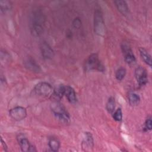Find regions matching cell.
I'll use <instances>...</instances> for the list:
<instances>
[{"mask_svg":"<svg viewBox=\"0 0 152 152\" xmlns=\"http://www.w3.org/2000/svg\"><path fill=\"white\" fill-rule=\"evenodd\" d=\"M126 70L124 67H120L115 72V78L118 81H122L125 77Z\"/></svg>","mask_w":152,"mask_h":152,"instance_id":"21","label":"cell"},{"mask_svg":"<svg viewBox=\"0 0 152 152\" xmlns=\"http://www.w3.org/2000/svg\"><path fill=\"white\" fill-rule=\"evenodd\" d=\"M65 96H66L68 101L70 103H76L77 102V98L76 96V93L74 89L69 86H66L65 87Z\"/></svg>","mask_w":152,"mask_h":152,"instance_id":"13","label":"cell"},{"mask_svg":"<svg viewBox=\"0 0 152 152\" xmlns=\"http://www.w3.org/2000/svg\"><path fill=\"white\" fill-rule=\"evenodd\" d=\"M65 87L66 86L64 84H59L53 89L52 96L53 97L55 100H59L62 98L65 95Z\"/></svg>","mask_w":152,"mask_h":152,"instance_id":"14","label":"cell"},{"mask_svg":"<svg viewBox=\"0 0 152 152\" xmlns=\"http://www.w3.org/2000/svg\"><path fill=\"white\" fill-rule=\"evenodd\" d=\"M50 109L55 116L65 124L70 122V116L65 106L58 100H54L50 104Z\"/></svg>","mask_w":152,"mask_h":152,"instance_id":"2","label":"cell"},{"mask_svg":"<svg viewBox=\"0 0 152 152\" xmlns=\"http://www.w3.org/2000/svg\"><path fill=\"white\" fill-rule=\"evenodd\" d=\"M12 8V4L7 0H2L0 1V10L1 13H5Z\"/></svg>","mask_w":152,"mask_h":152,"instance_id":"20","label":"cell"},{"mask_svg":"<svg viewBox=\"0 0 152 152\" xmlns=\"http://www.w3.org/2000/svg\"><path fill=\"white\" fill-rule=\"evenodd\" d=\"M53 88L52 86L47 82H40L35 85L33 88L34 93L42 97H48L52 94Z\"/></svg>","mask_w":152,"mask_h":152,"instance_id":"5","label":"cell"},{"mask_svg":"<svg viewBox=\"0 0 152 152\" xmlns=\"http://www.w3.org/2000/svg\"><path fill=\"white\" fill-rule=\"evenodd\" d=\"M135 77L140 87L145 86L148 82V74L146 69L141 66H137L135 69Z\"/></svg>","mask_w":152,"mask_h":152,"instance_id":"8","label":"cell"},{"mask_svg":"<svg viewBox=\"0 0 152 152\" xmlns=\"http://www.w3.org/2000/svg\"><path fill=\"white\" fill-rule=\"evenodd\" d=\"M81 24H82V22L81 19L79 17H76L72 21V25L75 28H77V29L80 28L81 26Z\"/></svg>","mask_w":152,"mask_h":152,"instance_id":"25","label":"cell"},{"mask_svg":"<svg viewBox=\"0 0 152 152\" xmlns=\"http://www.w3.org/2000/svg\"><path fill=\"white\" fill-rule=\"evenodd\" d=\"M115 99L113 97H110L106 104V109L109 113L112 114L115 109Z\"/></svg>","mask_w":152,"mask_h":152,"instance_id":"19","label":"cell"},{"mask_svg":"<svg viewBox=\"0 0 152 152\" xmlns=\"http://www.w3.org/2000/svg\"><path fill=\"white\" fill-rule=\"evenodd\" d=\"M112 117L116 121L120 122L122 119V111L121 108L117 109L112 113Z\"/></svg>","mask_w":152,"mask_h":152,"instance_id":"22","label":"cell"},{"mask_svg":"<svg viewBox=\"0 0 152 152\" xmlns=\"http://www.w3.org/2000/svg\"><path fill=\"white\" fill-rule=\"evenodd\" d=\"M18 142L20 148L23 152H28V151H37L36 147L30 144V141L28 139L24 137L22 135H20L18 137Z\"/></svg>","mask_w":152,"mask_h":152,"instance_id":"11","label":"cell"},{"mask_svg":"<svg viewBox=\"0 0 152 152\" xmlns=\"http://www.w3.org/2000/svg\"><path fill=\"white\" fill-rule=\"evenodd\" d=\"M139 52L143 61L149 66H151V65H152L151 57V55L149 54V53L147 52V50L144 48H140Z\"/></svg>","mask_w":152,"mask_h":152,"instance_id":"16","label":"cell"},{"mask_svg":"<svg viewBox=\"0 0 152 152\" xmlns=\"http://www.w3.org/2000/svg\"><path fill=\"white\" fill-rule=\"evenodd\" d=\"M86 71L96 70L99 72H104L105 68L102 62L100 61L97 53H94L90 55L86 59L84 64Z\"/></svg>","mask_w":152,"mask_h":152,"instance_id":"3","label":"cell"},{"mask_svg":"<svg viewBox=\"0 0 152 152\" xmlns=\"http://www.w3.org/2000/svg\"><path fill=\"white\" fill-rule=\"evenodd\" d=\"M94 30L96 34L103 36L106 33V27L103 13L100 9L96 8L94 14Z\"/></svg>","mask_w":152,"mask_h":152,"instance_id":"4","label":"cell"},{"mask_svg":"<svg viewBox=\"0 0 152 152\" xmlns=\"http://www.w3.org/2000/svg\"><path fill=\"white\" fill-rule=\"evenodd\" d=\"M10 61V54L5 51V50H1V63L7 64Z\"/></svg>","mask_w":152,"mask_h":152,"instance_id":"23","label":"cell"},{"mask_svg":"<svg viewBox=\"0 0 152 152\" xmlns=\"http://www.w3.org/2000/svg\"><path fill=\"white\" fill-rule=\"evenodd\" d=\"M1 146L2 147V148H4L5 151H7V148H8L7 145L5 142L3 140V139L2 138H1Z\"/></svg>","mask_w":152,"mask_h":152,"instance_id":"26","label":"cell"},{"mask_svg":"<svg viewBox=\"0 0 152 152\" xmlns=\"http://www.w3.org/2000/svg\"><path fill=\"white\" fill-rule=\"evenodd\" d=\"M114 3L117 10L120 13L124 15H126L129 12V9L128 5L125 1L123 0H117L115 1Z\"/></svg>","mask_w":152,"mask_h":152,"instance_id":"12","label":"cell"},{"mask_svg":"<svg viewBox=\"0 0 152 152\" xmlns=\"http://www.w3.org/2000/svg\"><path fill=\"white\" fill-rule=\"evenodd\" d=\"M27 110L23 106H15L11 109L9 111L10 116L16 121H20L26 118L27 116Z\"/></svg>","mask_w":152,"mask_h":152,"instance_id":"7","label":"cell"},{"mask_svg":"<svg viewBox=\"0 0 152 152\" xmlns=\"http://www.w3.org/2000/svg\"><path fill=\"white\" fill-rule=\"evenodd\" d=\"M121 50L124 57L125 61L129 65L134 64L136 62V58L133 53L132 50L130 45L126 42L121 44Z\"/></svg>","mask_w":152,"mask_h":152,"instance_id":"6","label":"cell"},{"mask_svg":"<svg viewBox=\"0 0 152 152\" xmlns=\"http://www.w3.org/2000/svg\"><path fill=\"white\" fill-rule=\"evenodd\" d=\"M128 98L129 103L132 106H136L138 105L141 100L139 95L134 92H130L128 94Z\"/></svg>","mask_w":152,"mask_h":152,"instance_id":"18","label":"cell"},{"mask_svg":"<svg viewBox=\"0 0 152 152\" xmlns=\"http://www.w3.org/2000/svg\"><path fill=\"white\" fill-rule=\"evenodd\" d=\"M48 145L51 151L56 152L60 148L61 142L58 138L55 137H51L49 140Z\"/></svg>","mask_w":152,"mask_h":152,"instance_id":"17","label":"cell"},{"mask_svg":"<svg viewBox=\"0 0 152 152\" xmlns=\"http://www.w3.org/2000/svg\"><path fill=\"white\" fill-rule=\"evenodd\" d=\"M40 50L42 57L46 60L52 59L55 56L53 49L50 45L45 41H43L40 44Z\"/></svg>","mask_w":152,"mask_h":152,"instance_id":"9","label":"cell"},{"mask_svg":"<svg viewBox=\"0 0 152 152\" xmlns=\"http://www.w3.org/2000/svg\"><path fill=\"white\" fill-rule=\"evenodd\" d=\"M45 19L44 15L39 11L33 14L30 28V33L33 36L39 37L43 34Z\"/></svg>","mask_w":152,"mask_h":152,"instance_id":"1","label":"cell"},{"mask_svg":"<svg viewBox=\"0 0 152 152\" xmlns=\"http://www.w3.org/2000/svg\"><path fill=\"white\" fill-rule=\"evenodd\" d=\"M151 128H152V120H151V117L149 116L146 119L145 121L144 129L145 131H151Z\"/></svg>","mask_w":152,"mask_h":152,"instance_id":"24","label":"cell"},{"mask_svg":"<svg viewBox=\"0 0 152 152\" xmlns=\"http://www.w3.org/2000/svg\"><path fill=\"white\" fill-rule=\"evenodd\" d=\"M24 67L31 72L39 73L41 72L42 68L39 64L35 61L34 58L31 56L26 57L23 61Z\"/></svg>","mask_w":152,"mask_h":152,"instance_id":"10","label":"cell"},{"mask_svg":"<svg viewBox=\"0 0 152 152\" xmlns=\"http://www.w3.org/2000/svg\"><path fill=\"white\" fill-rule=\"evenodd\" d=\"M83 147H86L88 148H93L94 147V139L93 135L90 132H86L84 133V139L83 141Z\"/></svg>","mask_w":152,"mask_h":152,"instance_id":"15","label":"cell"}]
</instances>
